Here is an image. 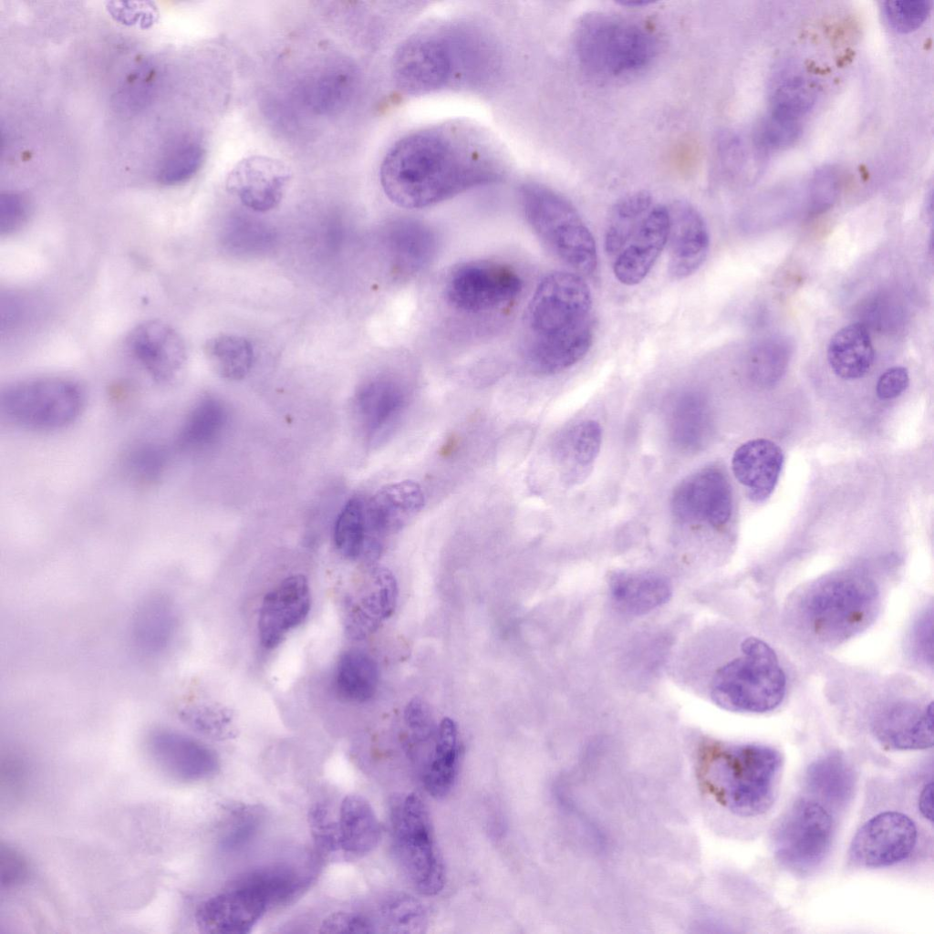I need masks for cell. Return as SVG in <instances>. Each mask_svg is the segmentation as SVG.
I'll return each instance as SVG.
<instances>
[{
  "label": "cell",
  "mask_w": 934,
  "mask_h": 934,
  "mask_svg": "<svg viewBox=\"0 0 934 934\" xmlns=\"http://www.w3.org/2000/svg\"><path fill=\"white\" fill-rule=\"evenodd\" d=\"M224 404L213 398L201 399L185 417L176 439L182 451H199L212 445L223 433L227 422Z\"/></svg>",
  "instance_id": "obj_34"
},
{
  "label": "cell",
  "mask_w": 934,
  "mask_h": 934,
  "mask_svg": "<svg viewBox=\"0 0 934 934\" xmlns=\"http://www.w3.org/2000/svg\"><path fill=\"white\" fill-rule=\"evenodd\" d=\"M175 614L171 603L164 597H152L141 604L133 623L137 647L147 654L164 650L175 630Z\"/></svg>",
  "instance_id": "obj_36"
},
{
  "label": "cell",
  "mask_w": 934,
  "mask_h": 934,
  "mask_svg": "<svg viewBox=\"0 0 934 934\" xmlns=\"http://www.w3.org/2000/svg\"><path fill=\"white\" fill-rule=\"evenodd\" d=\"M281 161L263 155L244 158L232 169L226 188L255 212H266L281 202L291 179Z\"/></svg>",
  "instance_id": "obj_21"
},
{
  "label": "cell",
  "mask_w": 934,
  "mask_h": 934,
  "mask_svg": "<svg viewBox=\"0 0 934 934\" xmlns=\"http://www.w3.org/2000/svg\"><path fill=\"white\" fill-rule=\"evenodd\" d=\"M333 540L344 557L351 560L364 557L367 540L365 502L352 498L346 503L337 517Z\"/></svg>",
  "instance_id": "obj_39"
},
{
  "label": "cell",
  "mask_w": 934,
  "mask_h": 934,
  "mask_svg": "<svg viewBox=\"0 0 934 934\" xmlns=\"http://www.w3.org/2000/svg\"><path fill=\"white\" fill-rule=\"evenodd\" d=\"M742 655L717 670L711 697L720 708L744 713L775 710L786 692L785 674L774 650L763 640L748 638Z\"/></svg>",
  "instance_id": "obj_6"
},
{
  "label": "cell",
  "mask_w": 934,
  "mask_h": 934,
  "mask_svg": "<svg viewBox=\"0 0 934 934\" xmlns=\"http://www.w3.org/2000/svg\"><path fill=\"white\" fill-rule=\"evenodd\" d=\"M384 244L392 275L406 279L422 271L434 258L438 238L433 229L412 218L391 222L384 234Z\"/></svg>",
  "instance_id": "obj_26"
},
{
  "label": "cell",
  "mask_w": 934,
  "mask_h": 934,
  "mask_svg": "<svg viewBox=\"0 0 934 934\" xmlns=\"http://www.w3.org/2000/svg\"><path fill=\"white\" fill-rule=\"evenodd\" d=\"M503 156L481 130L462 122L411 132L386 153L379 171L387 197L404 208L434 205L500 181Z\"/></svg>",
  "instance_id": "obj_1"
},
{
  "label": "cell",
  "mask_w": 934,
  "mask_h": 934,
  "mask_svg": "<svg viewBox=\"0 0 934 934\" xmlns=\"http://www.w3.org/2000/svg\"><path fill=\"white\" fill-rule=\"evenodd\" d=\"M833 834L834 823L826 808L814 799H798L775 825L774 856L789 871L810 874L829 853Z\"/></svg>",
  "instance_id": "obj_11"
},
{
  "label": "cell",
  "mask_w": 934,
  "mask_h": 934,
  "mask_svg": "<svg viewBox=\"0 0 934 934\" xmlns=\"http://www.w3.org/2000/svg\"><path fill=\"white\" fill-rule=\"evenodd\" d=\"M403 385L390 376L367 380L354 397V414L365 439L377 444L394 429L406 405Z\"/></svg>",
  "instance_id": "obj_23"
},
{
  "label": "cell",
  "mask_w": 934,
  "mask_h": 934,
  "mask_svg": "<svg viewBox=\"0 0 934 934\" xmlns=\"http://www.w3.org/2000/svg\"><path fill=\"white\" fill-rule=\"evenodd\" d=\"M147 748L160 770L180 782L210 779L220 768L213 750L187 734L171 729L152 731L147 739Z\"/></svg>",
  "instance_id": "obj_18"
},
{
  "label": "cell",
  "mask_w": 934,
  "mask_h": 934,
  "mask_svg": "<svg viewBox=\"0 0 934 934\" xmlns=\"http://www.w3.org/2000/svg\"><path fill=\"white\" fill-rule=\"evenodd\" d=\"M789 353V346L779 339H770L758 345L750 358L752 374L759 380H774L784 371Z\"/></svg>",
  "instance_id": "obj_48"
},
{
  "label": "cell",
  "mask_w": 934,
  "mask_h": 934,
  "mask_svg": "<svg viewBox=\"0 0 934 934\" xmlns=\"http://www.w3.org/2000/svg\"><path fill=\"white\" fill-rule=\"evenodd\" d=\"M263 815L254 805L239 804L232 808L223 828L220 846L224 851H236L247 846L258 833Z\"/></svg>",
  "instance_id": "obj_46"
},
{
  "label": "cell",
  "mask_w": 934,
  "mask_h": 934,
  "mask_svg": "<svg viewBox=\"0 0 934 934\" xmlns=\"http://www.w3.org/2000/svg\"><path fill=\"white\" fill-rule=\"evenodd\" d=\"M932 788H933L932 782H929V784H926L924 785L923 789L921 790L920 794H919V798H918V809H919V812H920V814L922 815L923 817H925L926 819L929 820L930 822H932V819H933L932 818L933 817V815H932V814H933V807H932V805H933L932 804V795H933V793H932Z\"/></svg>",
  "instance_id": "obj_61"
},
{
  "label": "cell",
  "mask_w": 934,
  "mask_h": 934,
  "mask_svg": "<svg viewBox=\"0 0 934 934\" xmlns=\"http://www.w3.org/2000/svg\"><path fill=\"white\" fill-rule=\"evenodd\" d=\"M653 204L652 195L646 191L626 194L614 204L605 230L607 255L616 257L624 249Z\"/></svg>",
  "instance_id": "obj_37"
},
{
  "label": "cell",
  "mask_w": 934,
  "mask_h": 934,
  "mask_svg": "<svg viewBox=\"0 0 934 934\" xmlns=\"http://www.w3.org/2000/svg\"><path fill=\"white\" fill-rule=\"evenodd\" d=\"M801 125L772 113L761 123L758 130L759 143L769 149H781L792 145L799 137Z\"/></svg>",
  "instance_id": "obj_50"
},
{
  "label": "cell",
  "mask_w": 934,
  "mask_h": 934,
  "mask_svg": "<svg viewBox=\"0 0 934 934\" xmlns=\"http://www.w3.org/2000/svg\"><path fill=\"white\" fill-rule=\"evenodd\" d=\"M126 343L131 356L156 382L173 381L185 366L187 350L182 337L162 321L140 323L130 332Z\"/></svg>",
  "instance_id": "obj_19"
},
{
  "label": "cell",
  "mask_w": 934,
  "mask_h": 934,
  "mask_svg": "<svg viewBox=\"0 0 934 934\" xmlns=\"http://www.w3.org/2000/svg\"><path fill=\"white\" fill-rule=\"evenodd\" d=\"M459 761L458 729L453 720L443 718L434 747L423 773L426 791L435 798L446 796L456 780Z\"/></svg>",
  "instance_id": "obj_33"
},
{
  "label": "cell",
  "mask_w": 934,
  "mask_h": 934,
  "mask_svg": "<svg viewBox=\"0 0 934 934\" xmlns=\"http://www.w3.org/2000/svg\"><path fill=\"white\" fill-rule=\"evenodd\" d=\"M404 720L414 740L427 742L435 737L437 728L428 704L421 699L411 700L404 712Z\"/></svg>",
  "instance_id": "obj_54"
},
{
  "label": "cell",
  "mask_w": 934,
  "mask_h": 934,
  "mask_svg": "<svg viewBox=\"0 0 934 934\" xmlns=\"http://www.w3.org/2000/svg\"><path fill=\"white\" fill-rule=\"evenodd\" d=\"M0 861L3 886L12 887L24 882L28 874V865L19 852L10 846H2Z\"/></svg>",
  "instance_id": "obj_58"
},
{
  "label": "cell",
  "mask_w": 934,
  "mask_h": 934,
  "mask_svg": "<svg viewBox=\"0 0 934 934\" xmlns=\"http://www.w3.org/2000/svg\"><path fill=\"white\" fill-rule=\"evenodd\" d=\"M26 200L13 192L2 193L0 197V232L10 234L20 229L28 216Z\"/></svg>",
  "instance_id": "obj_55"
},
{
  "label": "cell",
  "mask_w": 934,
  "mask_h": 934,
  "mask_svg": "<svg viewBox=\"0 0 934 934\" xmlns=\"http://www.w3.org/2000/svg\"><path fill=\"white\" fill-rule=\"evenodd\" d=\"M592 296L579 275L556 271L536 287L524 317L522 355L541 375L559 373L578 361L593 343Z\"/></svg>",
  "instance_id": "obj_2"
},
{
  "label": "cell",
  "mask_w": 934,
  "mask_h": 934,
  "mask_svg": "<svg viewBox=\"0 0 934 934\" xmlns=\"http://www.w3.org/2000/svg\"><path fill=\"white\" fill-rule=\"evenodd\" d=\"M337 817L345 860L362 858L379 846L382 835L381 825L365 797L354 794L346 795Z\"/></svg>",
  "instance_id": "obj_29"
},
{
  "label": "cell",
  "mask_w": 934,
  "mask_h": 934,
  "mask_svg": "<svg viewBox=\"0 0 934 934\" xmlns=\"http://www.w3.org/2000/svg\"><path fill=\"white\" fill-rule=\"evenodd\" d=\"M608 589L616 607L631 616L651 612L667 603L672 594L667 577L648 571H616L609 576Z\"/></svg>",
  "instance_id": "obj_28"
},
{
  "label": "cell",
  "mask_w": 934,
  "mask_h": 934,
  "mask_svg": "<svg viewBox=\"0 0 934 934\" xmlns=\"http://www.w3.org/2000/svg\"><path fill=\"white\" fill-rule=\"evenodd\" d=\"M460 36L431 30L407 39L393 57L397 87L409 95H422L457 80L465 68H470L472 58L470 47Z\"/></svg>",
  "instance_id": "obj_8"
},
{
  "label": "cell",
  "mask_w": 934,
  "mask_h": 934,
  "mask_svg": "<svg viewBox=\"0 0 934 934\" xmlns=\"http://www.w3.org/2000/svg\"><path fill=\"white\" fill-rule=\"evenodd\" d=\"M353 88L351 74L342 67H332L323 72L308 88L311 107L322 113L341 109L348 100Z\"/></svg>",
  "instance_id": "obj_42"
},
{
  "label": "cell",
  "mask_w": 934,
  "mask_h": 934,
  "mask_svg": "<svg viewBox=\"0 0 934 934\" xmlns=\"http://www.w3.org/2000/svg\"><path fill=\"white\" fill-rule=\"evenodd\" d=\"M840 185L838 171L832 166H825L816 171L812 182V203L815 210L830 205L837 195Z\"/></svg>",
  "instance_id": "obj_56"
},
{
  "label": "cell",
  "mask_w": 934,
  "mask_h": 934,
  "mask_svg": "<svg viewBox=\"0 0 934 934\" xmlns=\"http://www.w3.org/2000/svg\"><path fill=\"white\" fill-rule=\"evenodd\" d=\"M307 824L317 853L328 861L345 860L341 846L338 817L323 803L313 804L307 811Z\"/></svg>",
  "instance_id": "obj_43"
},
{
  "label": "cell",
  "mask_w": 934,
  "mask_h": 934,
  "mask_svg": "<svg viewBox=\"0 0 934 934\" xmlns=\"http://www.w3.org/2000/svg\"><path fill=\"white\" fill-rule=\"evenodd\" d=\"M912 646L916 656L925 664L932 665V612L925 613L915 625Z\"/></svg>",
  "instance_id": "obj_60"
},
{
  "label": "cell",
  "mask_w": 934,
  "mask_h": 934,
  "mask_svg": "<svg viewBox=\"0 0 934 934\" xmlns=\"http://www.w3.org/2000/svg\"><path fill=\"white\" fill-rule=\"evenodd\" d=\"M380 918L386 931L394 933H421L428 923L422 903L405 894L387 899L381 906Z\"/></svg>",
  "instance_id": "obj_44"
},
{
  "label": "cell",
  "mask_w": 934,
  "mask_h": 934,
  "mask_svg": "<svg viewBox=\"0 0 934 934\" xmlns=\"http://www.w3.org/2000/svg\"><path fill=\"white\" fill-rule=\"evenodd\" d=\"M268 911V902L259 890L237 876L202 902L195 918L204 933L246 934Z\"/></svg>",
  "instance_id": "obj_15"
},
{
  "label": "cell",
  "mask_w": 934,
  "mask_h": 934,
  "mask_svg": "<svg viewBox=\"0 0 934 934\" xmlns=\"http://www.w3.org/2000/svg\"><path fill=\"white\" fill-rule=\"evenodd\" d=\"M915 823L898 812L880 813L867 820L856 833L849 858L856 866L878 868L907 859L917 843Z\"/></svg>",
  "instance_id": "obj_13"
},
{
  "label": "cell",
  "mask_w": 934,
  "mask_h": 934,
  "mask_svg": "<svg viewBox=\"0 0 934 934\" xmlns=\"http://www.w3.org/2000/svg\"><path fill=\"white\" fill-rule=\"evenodd\" d=\"M320 933H374L377 925L368 916L353 911H335L327 915L321 922Z\"/></svg>",
  "instance_id": "obj_53"
},
{
  "label": "cell",
  "mask_w": 934,
  "mask_h": 934,
  "mask_svg": "<svg viewBox=\"0 0 934 934\" xmlns=\"http://www.w3.org/2000/svg\"><path fill=\"white\" fill-rule=\"evenodd\" d=\"M669 224L668 206L654 203L628 244L616 256L613 272L621 284L635 285L648 275L667 245Z\"/></svg>",
  "instance_id": "obj_25"
},
{
  "label": "cell",
  "mask_w": 934,
  "mask_h": 934,
  "mask_svg": "<svg viewBox=\"0 0 934 934\" xmlns=\"http://www.w3.org/2000/svg\"><path fill=\"white\" fill-rule=\"evenodd\" d=\"M398 586L386 567L370 566L346 596L344 628L347 636L362 640L375 632L394 611Z\"/></svg>",
  "instance_id": "obj_16"
},
{
  "label": "cell",
  "mask_w": 934,
  "mask_h": 934,
  "mask_svg": "<svg viewBox=\"0 0 934 934\" xmlns=\"http://www.w3.org/2000/svg\"><path fill=\"white\" fill-rule=\"evenodd\" d=\"M671 510L684 523L723 526L732 511V489L727 477L711 467L688 476L673 492Z\"/></svg>",
  "instance_id": "obj_17"
},
{
  "label": "cell",
  "mask_w": 934,
  "mask_h": 934,
  "mask_svg": "<svg viewBox=\"0 0 934 934\" xmlns=\"http://www.w3.org/2000/svg\"><path fill=\"white\" fill-rule=\"evenodd\" d=\"M85 406L81 388L72 380L45 377L13 383L0 394L1 414L35 431H57L74 423Z\"/></svg>",
  "instance_id": "obj_10"
},
{
  "label": "cell",
  "mask_w": 934,
  "mask_h": 934,
  "mask_svg": "<svg viewBox=\"0 0 934 934\" xmlns=\"http://www.w3.org/2000/svg\"><path fill=\"white\" fill-rule=\"evenodd\" d=\"M702 405L696 397L682 400V409L679 412L676 425L679 438L687 445H696L704 430L706 412Z\"/></svg>",
  "instance_id": "obj_52"
},
{
  "label": "cell",
  "mask_w": 934,
  "mask_h": 934,
  "mask_svg": "<svg viewBox=\"0 0 934 934\" xmlns=\"http://www.w3.org/2000/svg\"><path fill=\"white\" fill-rule=\"evenodd\" d=\"M311 593L307 578L295 574L282 579L262 601L258 617V635L262 646L276 648L286 635L307 617Z\"/></svg>",
  "instance_id": "obj_20"
},
{
  "label": "cell",
  "mask_w": 934,
  "mask_h": 934,
  "mask_svg": "<svg viewBox=\"0 0 934 934\" xmlns=\"http://www.w3.org/2000/svg\"><path fill=\"white\" fill-rule=\"evenodd\" d=\"M389 819L394 851L410 884L421 895L439 894L445 872L424 802L414 793L395 797Z\"/></svg>",
  "instance_id": "obj_9"
},
{
  "label": "cell",
  "mask_w": 934,
  "mask_h": 934,
  "mask_svg": "<svg viewBox=\"0 0 934 934\" xmlns=\"http://www.w3.org/2000/svg\"><path fill=\"white\" fill-rule=\"evenodd\" d=\"M601 441L600 425L595 420H584L562 434L557 442V454L572 466L589 467L599 453Z\"/></svg>",
  "instance_id": "obj_40"
},
{
  "label": "cell",
  "mask_w": 934,
  "mask_h": 934,
  "mask_svg": "<svg viewBox=\"0 0 934 934\" xmlns=\"http://www.w3.org/2000/svg\"><path fill=\"white\" fill-rule=\"evenodd\" d=\"M204 150L197 143H188L177 149L164 161L159 172L161 183L175 185L188 181L201 168Z\"/></svg>",
  "instance_id": "obj_47"
},
{
  "label": "cell",
  "mask_w": 934,
  "mask_h": 934,
  "mask_svg": "<svg viewBox=\"0 0 934 934\" xmlns=\"http://www.w3.org/2000/svg\"><path fill=\"white\" fill-rule=\"evenodd\" d=\"M909 383L908 372L904 367H893L886 370L877 383V395L881 400H890L906 390Z\"/></svg>",
  "instance_id": "obj_59"
},
{
  "label": "cell",
  "mask_w": 934,
  "mask_h": 934,
  "mask_svg": "<svg viewBox=\"0 0 934 934\" xmlns=\"http://www.w3.org/2000/svg\"><path fill=\"white\" fill-rule=\"evenodd\" d=\"M204 353L216 374L228 380L245 378L254 361L251 342L236 335H219L210 338L204 346Z\"/></svg>",
  "instance_id": "obj_38"
},
{
  "label": "cell",
  "mask_w": 934,
  "mask_h": 934,
  "mask_svg": "<svg viewBox=\"0 0 934 934\" xmlns=\"http://www.w3.org/2000/svg\"><path fill=\"white\" fill-rule=\"evenodd\" d=\"M879 605V591L872 579L844 572L804 588L795 599V614L812 638L833 646L865 630L875 619Z\"/></svg>",
  "instance_id": "obj_4"
},
{
  "label": "cell",
  "mask_w": 934,
  "mask_h": 934,
  "mask_svg": "<svg viewBox=\"0 0 934 934\" xmlns=\"http://www.w3.org/2000/svg\"><path fill=\"white\" fill-rule=\"evenodd\" d=\"M240 876L260 891L271 910L294 902L312 881L308 872L286 862L259 866Z\"/></svg>",
  "instance_id": "obj_32"
},
{
  "label": "cell",
  "mask_w": 934,
  "mask_h": 934,
  "mask_svg": "<svg viewBox=\"0 0 934 934\" xmlns=\"http://www.w3.org/2000/svg\"><path fill=\"white\" fill-rule=\"evenodd\" d=\"M424 504V493L414 481H400L380 488L365 503L367 540L363 558L369 562L378 558L385 540L409 524Z\"/></svg>",
  "instance_id": "obj_14"
},
{
  "label": "cell",
  "mask_w": 934,
  "mask_h": 934,
  "mask_svg": "<svg viewBox=\"0 0 934 934\" xmlns=\"http://www.w3.org/2000/svg\"><path fill=\"white\" fill-rule=\"evenodd\" d=\"M784 454L779 446L765 439L742 444L732 460L735 478L748 490L754 502L765 500L773 491L783 467Z\"/></svg>",
  "instance_id": "obj_27"
},
{
  "label": "cell",
  "mask_w": 934,
  "mask_h": 934,
  "mask_svg": "<svg viewBox=\"0 0 934 934\" xmlns=\"http://www.w3.org/2000/svg\"><path fill=\"white\" fill-rule=\"evenodd\" d=\"M153 77L148 68H142L130 76L122 88L121 103L127 107L138 108L148 100Z\"/></svg>",
  "instance_id": "obj_57"
},
{
  "label": "cell",
  "mask_w": 934,
  "mask_h": 934,
  "mask_svg": "<svg viewBox=\"0 0 934 934\" xmlns=\"http://www.w3.org/2000/svg\"><path fill=\"white\" fill-rule=\"evenodd\" d=\"M167 455L159 445L146 443L136 448L129 457L131 472L142 481H152L163 471Z\"/></svg>",
  "instance_id": "obj_51"
},
{
  "label": "cell",
  "mask_w": 934,
  "mask_h": 934,
  "mask_svg": "<svg viewBox=\"0 0 934 934\" xmlns=\"http://www.w3.org/2000/svg\"><path fill=\"white\" fill-rule=\"evenodd\" d=\"M875 349L867 329L860 323L842 327L831 338L827 360L834 373L845 379L865 376L873 365Z\"/></svg>",
  "instance_id": "obj_31"
},
{
  "label": "cell",
  "mask_w": 934,
  "mask_h": 934,
  "mask_svg": "<svg viewBox=\"0 0 934 934\" xmlns=\"http://www.w3.org/2000/svg\"><path fill=\"white\" fill-rule=\"evenodd\" d=\"M784 759L763 744L704 742L699 749L697 778L718 804L740 816H757L774 802Z\"/></svg>",
  "instance_id": "obj_3"
},
{
  "label": "cell",
  "mask_w": 934,
  "mask_h": 934,
  "mask_svg": "<svg viewBox=\"0 0 934 934\" xmlns=\"http://www.w3.org/2000/svg\"><path fill=\"white\" fill-rule=\"evenodd\" d=\"M182 720L196 732L216 741L234 739L238 734L234 713L214 703H197L185 707Z\"/></svg>",
  "instance_id": "obj_41"
},
{
  "label": "cell",
  "mask_w": 934,
  "mask_h": 934,
  "mask_svg": "<svg viewBox=\"0 0 934 934\" xmlns=\"http://www.w3.org/2000/svg\"><path fill=\"white\" fill-rule=\"evenodd\" d=\"M931 10L928 0H888L883 11L889 26L902 33L910 32L926 20Z\"/></svg>",
  "instance_id": "obj_49"
},
{
  "label": "cell",
  "mask_w": 934,
  "mask_h": 934,
  "mask_svg": "<svg viewBox=\"0 0 934 934\" xmlns=\"http://www.w3.org/2000/svg\"><path fill=\"white\" fill-rule=\"evenodd\" d=\"M335 675L336 691L345 701L363 703L377 691L378 665L371 656L361 650L344 652L337 661Z\"/></svg>",
  "instance_id": "obj_35"
},
{
  "label": "cell",
  "mask_w": 934,
  "mask_h": 934,
  "mask_svg": "<svg viewBox=\"0 0 934 934\" xmlns=\"http://www.w3.org/2000/svg\"><path fill=\"white\" fill-rule=\"evenodd\" d=\"M806 789L820 801L839 808L851 800L856 787L852 765L838 752L813 762L804 774Z\"/></svg>",
  "instance_id": "obj_30"
},
{
  "label": "cell",
  "mask_w": 934,
  "mask_h": 934,
  "mask_svg": "<svg viewBox=\"0 0 934 934\" xmlns=\"http://www.w3.org/2000/svg\"><path fill=\"white\" fill-rule=\"evenodd\" d=\"M876 739L891 750H921L933 745V704L897 701L878 712L872 721Z\"/></svg>",
  "instance_id": "obj_24"
},
{
  "label": "cell",
  "mask_w": 934,
  "mask_h": 934,
  "mask_svg": "<svg viewBox=\"0 0 934 934\" xmlns=\"http://www.w3.org/2000/svg\"><path fill=\"white\" fill-rule=\"evenodd\" d=\"M519 200L526 222L549 251L578 274L596 271L595 239L566 198L542 183L530 182L520 187Z\"/></svg>",
  "instance_id": "obj_7"
},
{
  "label": "cell",
  "mask_w": 934,
  "mask_h": 934,
  "mask_svg": "<svg viewBox=\"0 0 934 934\" xmlns=\"http://www.w3.org/2000/svg\"><path fill=\"white\" fill-rule=\"evenodd\" d=\"M523 281L511 266L494 261L477 260L454 267L445 283L448 302L466 313L501 308L521 293Z\"/></svg>",
  "instance_id": "obj_12"
},
{
  "label": "cell",
  "mask_w": 934,
  "mask_h": 934,
  "mask_svg": "<svg viewBox=\"0 0 934 934\" xmlns=\"http://www.w3.org/2000/svg\"><path fill=\"white\" fill-rule=\"evenodd\" d=\"M816 97L817 88L812 80L798 77L791 78L776 88L771 113L799 121L813 108Z\"/></svg>",
  "instance_id": "obj_45"
},
{
  "label": "cell",
  "mask_w": 934,
  "mask_h": 934,
  "mask_svg": "<svg viewBox=\"0 0 934 934\" xmlns=\"http://www.w3.org/2000/svg\"><path fill=\"white\" fill-rule=\"evenodd\" d=\"M668 272L674 280L693 275L704 263L710 249V235L699 211L686 201L668 206Z\"/></svg>",
  "instance_id": "obj_22"
},
{
  "label": "cell",
  "mask_w": 934,
  "mask_h": 934,
  "mask_svg": "<svg viewBox=\"0 0 934 934\" xmlns=\"http://www.w3.org/2000/svg\"><path fill=\"white\" fill-rule=\"evenodd\" d=\"M575 53L581 68L598 80H621L648 67L658 52L655 35L638 20L589 14L578 23Z\"/></svg>",
  "instance_id": "obj_5"
}]
</instances>
